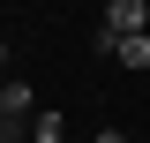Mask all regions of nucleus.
Wrapping results in <instances>:
<instances>
[{"label": "nucleus", "instance_id": "nucleus-1", "mask_svg": "<svg viewBox=\"0 0 150 143\" xmlns=\"http://www.w3.org/2000/svg\"><path fill=\"white\" fill-rule=\"evenodd\" d=\"M105 30L112 38H143L150 30V0H105Z\"/></svg>", "mask_w": 150, "mask_h": 143}, {"label": "nucleus", "instance_id": "nucleus-2", "mask_svg": "<svg viewBox=\"0 0 150 143\" xmlns=\"http://www.w3.org/2000/svg\"><path fill=\"white\" fill-rule=\"evenodd\" d=\"M112 60H120V68H150V38H120Z\"/></svg>", "mask_w": 150, "mask_h": 143}, {"label": "nucleus", "instance_id": "nucleus-3", "mask_svg": "<svg viewBox=\"0 0 150 143\" xmlns=\"http://www.w3.org/2000/svg\"><path fill=\"white\" fill-rule=\"evenodd\" d=\"M30 143H68V121H60V113H38V121H30Z\"/></svg>", "mask_w": 150, "mask_h": 143}, {"label": "nucleus", "instance_id": "nucleus-4", "mask_svg": "<svg viewBox=\"0 0 150 143\" xmlns=\"http://www.w3.org/2000/svg\"><path fill=\"white\" fill-rule=\"evenodd\" d=\"M98 143H128V136H120V128H105V136H98Z\"/></svg>", "mask_w": 150, "mask_h": 143}, {"label": "nucleus", "instance_id": "nucleus-5", "mask_svg": "<svg viewBox=\"0 0 150 143\" xmlns=\"http://www.w3.org/2000/svg\"><path fill=\"white\" fill-rule=\"evenodd\" d=\"M0 60H8V38H0Z\"/></svg>", "mask_w": 150, "mask_h": 143}]
</instances>
